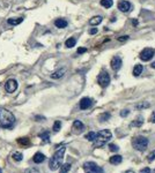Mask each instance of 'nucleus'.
<instances>
[{
    "label": "nucleus",
    "mask_w": 155,
    "mask_h": 173,
    "mask_svg": "<svg viewBox=\"0 0 155 173\" xmlns=\"http://www.w3.org/2000/svg\"><path fill=\"white\" fill-rule=\"evenodd\" d=\"M65 151H66V147H60L54 152V155H53L52 157H51V159H50V162H49V167L51 171H56V170H58L61 166Z\"/></svg>",
    "instance_id": "f257e3e1"
},
{
    "label": "nucleus",
    "mask_w": 155,
    "mask_h": 173,
    "mask_svg": "<svg viewBox=\"0 0 155 173\" xmlns=\"http://www.w3.org/2000/svg\"><path fill=\"white\" fill-rule=\"evenodd\" d=\"M15 122L14 114L8 110L0 107V127L2 128H11Z\"/></svg>",
    "instance_id": "f03ea898"
},
{
    "label": "nucleus",
    "mask_w": 155,
    "mask_h": 173,
    "mask_svg": "<svg viewBox=\"0 0 155 173\" xmlns=\"http://www.w3.org/2000/svg\"><path fill=\"white\" fill-rule=\"evenodd\" d=\"M112 137V134L108 129H103L101 132L97 133L96 139L94 140V147L95 148H102L108 141H110V139Z\"/></svg>",
    "instance_id": "7ed1b4c3"
},
{
    "label": "nucleus",
    "mask_w": 155,
    "mask_h": 173,
    "mask_svg": "<svg viewBox=\"0 0 155 173\" xmlns=\"http://www.w3.org/2000/svg\"><path fill=\"white\" fill-rule=\"evenodd\" d=\"M133 148L138 151H144L146 150V148L148 147V140L144 136H137L132 141Z\"/></svg>",
    "instance_id": "20e7f679"
},
{
    "label": "nucleus",
    "mask_w": 155,
    "mask_h": 173,
    "mask_svg": "<svg viewBox=\"0 0 155 173\" xmlns=\"http://www.w3.org/2000/svg\"><path fill=\"white\" fill-rule=\"evenodd\" d=\"M83 170H85L86 173H104L102 167H100V166L94 162L85 163V164H83Z\"/></svg>",
    "instance_id": "39448f33"
},
{
    "label": "nucleus",
    "mask_w": 155,
    "mask_h": 173,
    "mask_svg": "<svg viewBox=\"0 0 155 173\" xmlns=\"http://www.w3.org/2000/svg\"><path fill=\"white\" fill-rule=\"evenodd\" d=\"M97 82L98 84L102 86V88H106L109 86L110 83V75L108 74L106 71H102L100 74H98V77H97Z\"/></svg>",
    "instance_id": "423d86ee"
},
{
    "label": "nucleus",
    "mask_w": 155,
    "mask_h": 173,
    "mask_svg": "<svg viewBox=\"0 0 155 173\" xmlns=\"http://www.w3.org/2000/svg\"><path fill=\"white\" fill-rule=\"evenodd\" d=\"M17 89V81L14 79H9L7 82L5 83V90L8 94H12Z\"/></svg>",
    "instance_id": "0eeeda50"
},
{
    "label": "nucleus",
    "mask_w": 155,
    "mask_h": 173,
    "mask_svg": "<svg viewBox=\"0 0 155 173\" xmlns=\"http://www.w3.org/2000/svg\"><path fill=\"white\" fill-rule=\"evenodd\" d=\"M154 57V50L153 49H145L140 52L139 58L142 61H149Z\"/></svg>",
    "instance_id": "6e6552de"
},
{
    "label": "nucleus",
    "mask_w": 155,
    "mask_h": 173,
    "mask_svg": "<svg viewBox=\"0 0 155 173\" xmlns=\"http://www.w3.org/2000/svg\"><path fill=\"white\" fill-rule=\"evenodd\" d=\"M111 68L114 69V71H119L121 67V65H123V61H121V57H114L112 59H111Z\"/></svg>",
    "instance_id": "1a4fd4ad"
},
{
    "label": "nucleus",
    "mask_w": 155,
    "mask_h": 173,
    "mask_svg": "<svg viewBox=\"0 0 155 173\" xmlns=\"http://www.w3.org/2000/svg\"><path fill=\"white\" fill-rule=\"evenodd\" d=\"M118 9L121 12H124V13H127V12L131 9V4H130L129 1H126V0H121L117 5Z\"/></svg>",
    "instance_id": "9d476101"
},
{
    "label": "nucleus",
    "mask_w": 155,
    "mask_h": 173,
    "mask_svg": "<svg viewBox=\"0 0 155 173\" xmlns=\"http://www.w3.org/2000/svg\"><path fill=\"white\" fill-rule=\"evenodd\" d=\"M93 104V101H91L89 97H83L81 101H80V109L81 110H87L89 109Z\"/></svg>",
    "instance_id": "9b49d317"
},
{
    "label": "nucleus",
    "mask_w": 155,
    "mask_h": 173,
    "mask_svg": "<svg viewBox=\"0 0 155 173\" xmlns=\"http://www.w3.org/2000/svg\"><path fill=\"white\" fill-rule=\"evenodd\" d=\"M72 129H73V132L74 133H81L85 129V125L81 122L80 120H75L74 122H73V127H72Z\"/></svg>",
    "instance_id": "f8f14e48"
},
{
    "label": "nucleus",
    "mask_w": 155,
    "mask_h": 173,
    "mask_svg": "<svg viewBox=\"0 0 155 173\" xmlns=\"http://www.w3.org/2000/svg\"><path fill=\"white\" fill-rule=\"evenodd\" d=\"M33 160L36 164H41V163H43L45 160V156H44V154H42V152H36L34 155V157H33Z\"/></svg>",
    "instance_id": "ddd939ff"
},
{
    "label": "nucleus",
    "mask_w": 155,
    "mask_h": 173,
    "mask_svg": "<svg viewBox=\"0 0 155 173\" xmlns=\"http://www.w3.org/2000/svg\"><path fill=\"white\" fill-rule=\"evenodd\" d=\"M66 73V68H60V69H58V71L53 72L52 74H51V77L52 79H60V77H63L64 76V74Z\"/></svg>",
    "instance_id": "4468645a"
},
{
    "label": "nucleus",
    "mask_w": 155,
    "mask_h": 173,
    "mask_svg": "<svg viewBox=\"0 0 155 173\" xmlns=\"http://www.w3.org/2000/svg\"><path fill=\"white\" fill-rule=\"evenodd\" d=\"M121 160H123V157H121V155H115L112 157H110V159H109L110 164H112V165H118V164H121Z\"/></svg>",
    "instance_id": "2eb2a0df"
},
{
    "label": "nucleus",
    "mask_w": 155,
    "mask_h": 173,
    "mask_svg": "<svg viewBox=\"0 0 155 173\" xmlns=\"http://www.w3.org/2000/svg\"><path fill=\"white\" fill-rule=\"evenodd\" d=\"M54 26L59 28V29H64V28L67 27V21L64 19H57L54 21Z\"/></svg>",
    "instance_id": "dca6fc26"
},
{
    "label": "nucleus",
    "mask_w": 155,
    "mask_h": 173,
    "mask_svg": "<svg viewBox=\"0 0 155 173\" xmlns=\"http://www.w3.org/2000/svg\"><path fill=\"white\" fill-rule=\"evenodd\" d=\"M142 71H144V67H142V65H136L134 67H133V75L136 76H139L141 73H142Z\"/></svg>",
    "instance_id": "f3484780"
},
{
    "label": "nucleus",
    "mask_w": 155,
    "mask_h": 173,
    "mask_svg": "<svg viewBox=\"0 0 155 173\" xmlns=\"http://www.w3.org/2000/svg\"><path fill=\"white\" fill-rule=\"evenodd\" d=\"M102 20H103L102 16H94V17H91L89 20V24L90 26H97V24H100L102 22Z\"/></svg>",
    "instance_id": "a211bd4d"
},
{
    "label": "nucleus",
    "mask_w": 155,
    "mask_h": 173,
    "mask_svg": "<svg viewBox=\"0 0 155 173\" xmlns=\"http://www.w3.org/2000/svg\"><path fill=\"white\" fill-rule=\"evenodd\" d=\"M75 44H76V39L74 37L68 38L67 41L65 42V46L68 47V49H71V47H73V46H75Z\"/></svg>",
    "instance_id": "6ab92c4d"
},
{
    "label": "nucleus",
    "mask_w": 155,
    "mask_h": 173,
    "mask_svg": "<svg viewBox=\"0 0 155 173\" xmlns=\"http://www.w3.org/2000/svg\"><path fill=\"white\" fill-rule=\"evenodd\" d=\"M142 124H144V118H142V117H138L136 121L131 122V126H133V127H141Z\"/></svg>",
    "instance_id": "aec40b11"
},
{
    "label": "nucleus",
    "mask_w": 155,
    "mask_h": 173,
    "mask_svg": "<svg viewBox=\"0 0 155 173\" xmlns=\"http://www.w3.org/2000/svg\"><path fill=\"white\" fill-rule=\"evenodd\" d=\"M23 21L22 17H16V19H8V24H11V26H17L20 23Z\"/></svg>",
    "instance_id": "412c9836"
},
{
    "label": "nucleus",
    "mask_w": 155,
    "mask_h": 173,
    "mask_svg": "<svg viewBox=\"0 0 155 173\" xmlns=\"http://www.w3.org/2000/svg\"><path fill=\"white\" fill-rule=\"evenodd\" d=\"M12 158H13V160H15V162H21L23 159V155L21 154V152H19V151H16V152H14V154L12 155Z\"/></svg>",
    "instance_id": "4be33fe9"
},
{
    "label": "nucleus",
    "mask_w": 155,
    "mask_h": 173,
    "mask_svg": "<svg viewBox=\"0 0 155 173\" xmlns=\"http://www.w3.org/2000/svg\"><path fill=\"white\" fill-rule=\"evenodd\" d=\"M96 136H97V133H95V132H89L86 134V139L88 140V141H90V142H94V140L96 139Z\"/></svg>",
    "instance_id": "5701e85b"
},
{
    "label": "nucleus",
    "mask_w": 155,
    "mask_h": 173,
    "mask_svg": "<svg viewBox=\"0 0 155 173\" xmlns=\"http://www.w3.org/2000/svg\"><path fill=\"white\" fill-rule=\"evenodd\" d=\"M39 137L43 140V142H50V133L49 132H43L39 134Z\"/></svg>",
    "instance_id": "b1692460"
},
{
    "label": "nucleus",
    "mask_w": 155,
    "mask_h": 173,
    "mask_svg": "<svg viewBox=\"0 0 155 173\" xmlns=\"http://www.w3.org/2000/svg\"><path fill=\"white\" fill-rule=\"evenodd\" d=\"M69 170H71V164H69V163H66V164L60 166V172L59 173H68Z\"/></svg>",
    "instance_id": "393cba45"
},
{
    "label": "nucleus",
    "mask_w": 155,
    "mask_h": 173,
    "mask_svg": "<svg viewBox=\"0 0 155 173\" xmlns=\"http://www.w3.org/2000/svg\"><path fill=\"white\" fill-rule=\"evenodd\" d=\"M147 107H149V103L148 102H141L136 105L137 110H144V109H147Z\"/></svg>",
    "instance_id": "a878e982"
},
{
    "label": "nucleus",
    "mask_w": 155,
    "mask_h": 173,
    "mask_svg": "<svg viewBox=\"0 0 155 173\" xmlns=\"http://www.w3.org/2000/svg\"><path fill=\"white\" fill-rule=\"evenodd\" d=\"M101 5L105 8H110L114 5V1L112 0H101Z\"/></svg>",
    "instance_id": "bb28decb"
},
{
    "label": "nucleus",
    "mask_w": 155,
    "mask_h": 173,
    "mask_svg": "<svg viewBox=\"0 0 155 173\" xmlns=\"http://www.w3.org/2000/svg\"><path fill=\"white\" fill-rule=\"evenodd\" d=\"M17 143L22 144V145H29L30 144V140L27 139V137H21V139H17Z\"/></svg>",
    "instance_id": "cd10ccee"
},
{
    "label": "nucleus",
    "mask_w": 155,
    "mask_h": 173,
    "mask_svg": "<svg viewBox=\"0 0 155 173\" xmlns=\"http://www.w3.org/2000/svg\"><path fill=\"white\" fill-rule=\"evenodd\" d=\"M60 128H61V122L60 121H56L54 124H53V132H59L60 130Z\"/></svg>",
    "instance_id": "c85d7f7f"
},
{
    "label": "nucleus",
    "mask_w": 155,
    "mask_h": 173,
    "mask_svg": "<svg viewBox=\"0 0 155 173\" xmlns=\"http://www.w3.org/2000/svg\"><path fill=\"white\" fill-rule=\"evenodd\" d=\"M24 173H41V172H39V170L37 167H29V169H27L24 171Z\"/></svg>",
    "instance_id": "c756f323"
},
{
    "label": "nucleus",
    "mask_w": 155,
    "mask_h": 173,
    "mask_svg": "<svg viewBox=\"0 0 155 173\" xmlns=\"http://www.w3.org/2000/svg\"><path fill=\"white\" fill-rule=\"evenodd\" d=\"M110 118V113H102L101 114V117H100V120L101 121H105V120H108Z\"/></svg>",
    "instance_id": "7c9ffc66"
},
{
    "label": "nucleus",
    "mask_w": 155,
    "mask_h": 173,
    "mask_svg": "<svg viewBox=\"0 0 155 173\" xmlns=\"http://www.w3.org/2000/svg\"><path fill=\"white\" fill-rule=\"evenodd\" d=\"M154 159H155V150H153V151H152V152H151V154L148 155L147 160H148V162H153Z\"/></svg>",
    "instance_id": "2f4dec72"
},
{
    "label": "nucleus",
    "mask_w": 155,
    "mask_h": 173,
    "mask_svg": "<svg viewBox=\"0 0 155 173\" xmlns=\"http://www.w3.org/2000/svg\"><path fill=\"white\" fill-rule=\"evenodd\" d=\"M109 148H110V150H111V151H115V152L119 150L118 145H116V144H109Z\"/></svg>",
    "instance_id": "473e14b6"
},
{
    "label": "nucleus",
    "mask_w": 155,
    "mask_h": 173,
    "mask_svg": "<svg viewBox=\"0 0 155 173\" xmlns=\"http://www.w3.org/2000/svg\"><path fill=\"white\" fill-rule=\"evenodd\" d=\"M129 114H130V111H129V110H123V111L121 112V118H125V117H127Z\"/></svg>",
    "instance_id": "72a5a7b5"
},
{
    "label": "nucleus",
    "mask_w": 155,
    "mask_h": 173,
    "mask_svg": "<svg viewBox=\"0 0 155 173\" xmlns=\"http://www.w3.org/2000/svg\"><path fill=\"white\" fill-rule=\"evenodd\" d=\"M87 52V49L86 47H79L78 49V54H82V53Z\"/></svg>",
    "instance_id": "f704fd0d"
},
{
    "label": "nucleus",
    "mask_w": 155,
    "mask_h": 173,
    "mask_svg": "<svg viewBox=\"0 0 155 173\" xmlns=\"http://www.w3.org/2000/svg\"><path fill=\"white\" fill-rule=\"evenodd\" d=\"M129 39V36H121V37H118V41L119 42H125Z\"/></svg>",
    "instance_id": "c9c22d12"
},
{
    "label": "nucleus",
    "mask_w": 155,
    "mask_h": 173,
    "mask_svg": "<svg viewBox=\"0 0 155 173\" xmlns=\"http://www.w3.org/2000/svg\"><path fill=\"white\" fill-rule=\"evenodd\" d=\"M140 173H151V169L149 167H145V169H142L140 171Z\"/></svg>",
    "instance_id": "e433bc0d"
},
{
    "label": "nucleus",
    "mask_w": 155,
    "mask_h": 173,
    "mask_svg": "<svg viewBox=\"0 0 155 173\" xmlns=\"http://www.w3.org/2000/svg\"><path fill=\"white\" fill-rule=\"evenodd\" d=\"M89 34H90V35L97 34V28H93V29H90V30H89Z\"/></svg>",
    "instance_id": "4c0bfd02"
},
{
    "label": "nucleus",
    "mask_w": 155,
    "mask_h": 173,
    "mask_svg": "<svg viewBox=\"0 0 155 173\" xmlns=\"http://www.w3.org/2000/svg\"><path fill=\"white\" fill-rule=\"evenodd\" d=\"M151 122L155 124V111H154L153 113H152V115H151Z\"/></svg>",
    "instance_id": "58836bf2"
},
{
    "label": "nucleus",
    "mask_w": 155,
    "mask_h": 173,
    "mask_svg": "<svg viewBox=\"0 0 155 173\" xmlns=\"http://www.w3.org/2000/svg\"><path fill=\"white\" fill-rule=\"evenodd\" d=\"M44 119H45L44 117H41V115H36V120H37V121H43Z\"/></svg>",
    "instance_id": "ea45409f"
},
{
    "label": "nucleus",
    "mask_w": 155,
    "mask_h": 173,
    "mask_svg": "<svg viewBox=\"0 0 155 173\" xmlns=\"http://www.w3.org/2000/svg\"><path fill=\"white\" fill-rule=\"evenodd\" d=\"M125 173H134V171H132V170H127Z\"/></svg>",
    "instance_id": "a19ab883"
},
{
    "label": "nucleus",
    "mask_w": 155,
    "mask_h": 173,
    "mask_svg": "<svg viewBox=\"0 0 155 173\" xmlns=\"http://www.w3.org/2000/svg\"><path fill=\"white\" fill-rule=\"evenodd\" d=\"M151 67H152V68H154V69H155V62H152V65H151Z\"/></svg>",
    "instance_id": "79ce46f5"
},
{
    "label": "nucleus",
    "mask_w": 155,
    "mask_h": 173,
    "mask_svg": "<svg viewBox=\"0 0 155 173\" xmlns=\"http://www.w3.org/2000/svg\"><path fill=\"white\" fill-rule=\"evenodd\" d=\"M133 24H134V26H137V24H138V22H137V20H134V21H133Z\"/></svg>",
    "instance_id": "37998d69"
},
{
    "label": "nucleus",
    "mask_w": 155,
    "mask_h": 173,
    "mask_svg": "<svg viewBox=\"0 0 155 173\" xmlns=\"http://www.w3.org/2000/svg\"><path fill=\"white\" fill-rule=\"evenodd\" d=\"M0 173H2V171H1V169H0Z\"/></svg>",
    "instance_id": "c03bdc74"
}]
</instances>
